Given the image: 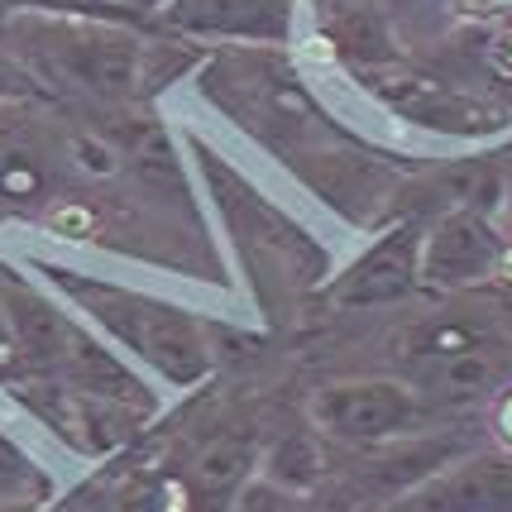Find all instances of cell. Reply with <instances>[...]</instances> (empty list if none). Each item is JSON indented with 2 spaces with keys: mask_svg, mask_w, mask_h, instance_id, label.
I'll return each mask as SVG.
<instances>
[{
  "mask_svg": "<svg viewBox=\"0 0 512 512\" xmlns=\"http://www.w3.org/2000/svg\"><path fill=\"white\" fill-rule=\"evenodd\" d=\"M508 379V359H503V345H479V350H460V355L446 359H426V364H412V388L426 398V407H469V402L489 398L498 383Z\"/></svg>",
  "mask_w": 512,
  "mask_h": 512,
  "instance_id": "11",
  "label": "cell"
},
{
  "mask_svg": "<svg viewBox=\"0 0 512 512\" xmlns=\"http://www.w3.org/2000/svg\"><path fill=\"white\" fill-rule=\"evenodd\" d=\"M24 374V350H20V335H15V321H10V307L0 297V379H15Z\"/></svg>",
  "mask_w": 512,
  "mask_h": 512,
  "instance_id": "19",
  "label": "cell"
},
{
  "mask_svg": "<svg viewBox=\"0 0 512 512\" xmlns=\"http://www.w3.org/2000/svg\"><path fill=\"white\" fill-rule=\"evenodd\" d=\"M374 91L393 115L436 134H493L498 125H508V115L498 106H484L465 91H450L441 82H431V77H417V72L374 77Z\"/></svg>",
  "mask_w": 512,
  "mask_h": 512,
  "instance_id": "6",
  "label": "cell"
},
{
  "mask_svg": "<svg viewBox=\"0 0 512 512\" xmlns=\"http://www.w3.org/2000/svg\"><path fill=\"white\" fill-rule=\"evenodd\" d=\"M163 20L187 39L283 44L292 34V0H168Z\"/></svg>",
  "mask_w": 512,
  "mask_h": 512,
  "instance_id": "8",
  "label": "cell"
},
{
  "mask_svg": "<svg viewBox=\"0 0 512 512\" xmlns=\"http://www.w3.org/2000/svg\"><path fill=\"white\" fill-rule=\"evenodd\" d=\"M417 283H422V230L398 225L335 283V302L340 307H388V302H402Z\"/></svg>",
  "mask_w": 512,
  "mask_h": 512,
  "instance_id": "9",
  "label": "cell"
},
{
  "mask_svg": "<svg viewBox=\"0 0 512 512\" xmlns=\"http://www.w3.org/2000/svg\"><path fill=\"white\" fill-rule=\"evenodd\" d=\"M335 44L345 58H355V63H388L393 58V48H388V34H383L379 15L369 10V5H355L345 20H335Z\"/></svg>",
  "mask_w": 512,
  "mask_h": 512,
  "instance_id": "16",
  "label": "cell"
},
{
  "mask_svg": "<svg viewBox=\"0 0 512 512\" xmlns=\"http://www.w3.org/2000/svg\"><path fill=\"white\" fill-rule=\"evenodd\" d=\"M426 417V398L407 379H345L312 398V426L345 446H383L412 436Z\"/></svg>",
  "mask_w": 512,
  "mask_h": 512,
  "instance_id": "3",
  "label": "cell"
},
{
  "mask_svg": "<svg viewBox=\"0 0 512 512\" xmlns=\"http://www.w3.org/2000/svg\"><path fill=\"white\" fill-rule=\"evenodd\" d=\"M469 5H479V10H498V5H512V0H469Z\"/></svg>",
  "mask_w": 512,
  "mask_h": 512,
  "instance_id": "24",
  "label": "cell"
},
{
  "mask_svg": "<svg viewBox=\"0 0 512 512\" xmlns=\"http://www.w3.org/2000/svg\"><path fill=\"white\" fill-rule=\"evenodd\" d=\"M493 67H498L503 77H512V29H503V34L493 39Z\"/></svg>",
  "mask_w": 512,
  "mask_h": 512,
  "instance_id": "21",
  "label": "cell"
},
{
  "mask_svg": "<svg viewBox=\"0 0 512 512\" xmlns=\"http://www.w3.org/2000/svg\"><path fill=\"white\" fill-rule=\"evenodd\" d=\"M393 512H512V446L465 450Z\"/></svg>",
  "mask_w": 512,
  "mask_h": 512,
  "instance_id": "5",
  "label": "cell"
},
{
  "mask_svg": "<svg viewBox=\"0 0 512 512\" xmlns=\"http://www.w3.org/2000/svg\"><path fill=\"white\" fill-rule=\"evenodd\" d=\"M498 436L512 446V393L503 398V407H498Z\"/></svg>",
  "mask_w": 512,
  "mask_h": 512,
  "instance_id": "23",
  "label": "cell"
},
{
  "mask_svg": "<svg viewBox=\"0 0 512 512\" xmlns=\"http://www.w3.org/2000/svg\"><path fill=\"white\" fill-rule=\"evenodd\" d=\"M63 283L87 302L91 316H96L120 345H130L139 359H149L173 388H192L197 379H206L211 350H206V340H201L192 316H182L178 307H163V302H149V297H130V292L101 288V283H91V288L77 283V278H63Z\"/></svg>",
  "mask_w": 512,
  "mask_h": 512,
  "instance_id": "1",
  "label": "cell"
},
{
  "mask_svg": "<svg viewBox=\"0 0 512 512\" xmlns=\"http://www.w3.org/2000/svg\"><path fill=\"white\" fill-rule=\"evenodd\" d=\"M72 154H77V163H82L87 173H115V154L106 144H96V139H77Z\"/></svg>",
  "mask_w": 512,
  "mask_h": 512,
  "instance_id": "20",
  "label": "cell"
},
{
  "mask_svg": "<svg viewBox=\"0 0 512 512\" xmlns=\"http://www.w3.org/2000/svg\"><path fill=\"white\" fill-rule=\"evenodd\" d=\"M44 474L29 465V455H24L10 436H0V508L15 512L20 503H34V498H44Z\"/></svg>",
  "mask_w": 512,
  "mask_h": 512,
  "instance_id": "17",
  "label": "cell"
},
{
  "mask_svg": "<svg viewBox=\"0 0 512 512\" xmlns=\"http://www.w3.org/2000/svg\"><path fill=\"white\" fill-rule=\"evenodd\" d=\"M5 307H10V321H15V335H20L24 350V374H58L63 369V350H67V321L53 297H44L29 283H15V288H0Z\"/></svg>",
  "mask_w": 512,
  "mask_h": 512,
  "instance_id": "12",
  "label": "cell"
},
{
  "mask_svg": "<svg viewBox=\"0 0 512 512\" xmlns=\"http://www.w3.org/2000/svg\"><path fill=\"white\" fill-rule=\"evenodd\" d=\"M259 474L273 479L278 489L288 493H307L321 484V474H326V450H321V431H292L283 436L278 446L268 450L264 460H259Z\"/></svg>",
  "mask_w": 512,
  "mask_h": 512,
  "instance_id": "14",
  "label": "cell"
},
{
  "mask_svg": "<svg viewBox=\"0 0 512 512\" xmlns=\"http://www.w3.org/2000/svg\"><path fill=\"white\" fill-rule=\"evenodd\" d=\"M465 450H474V446H469L460 431H441V436H417L412 431V436L374 446V460L355 469V484L369 498H379V503H402L407 493H417L431 474H441Z\"/></svg>",
  "mask_w": 512,
  "mask_h": 512,
  "instance_id": "7",
  "label": "cell"
},
{
  "mask_svg": "<svg viewBox=\"0 0 512 512\" xmlns=\"http://www.w3.org/2000/svg\"><path fill=\"white\" fill-rule=\"evenodd\" d=\"M58 374H63L67 388H77L82 398L125 407L130 417H149V412H154V398H149L144 379H139L115 350H106L101 340H91L82 326L67 331V350H63V369H58Z\"/></svg>",
  "mask_w": 512,
  "mask_h": 512,
  "instance_id": "10",
  "label": "cell"
},
{
  "mask_svg": "<svg viewBox=\"0 0 512 512\" xmlns=\"http://www.w3.org/2000/svg\"><path fill=\"white\" fill-rule=\"evenodd\" d=\"M20 39L29 53L58 72L63 82L91 91L101 101H120L144 77V48L125 29L87 20H20Z\"/></svg>",
  "mask_w": 512,
  "mask_h": 512,
  "instance_id": "2",
  "label": "cell"
},
{
  "mask_svg": "<svg viewBox=\"0 0 512 512\" xmlns=\"http://www.w3.org/2000/svg\"><path fill=\"white\" fill-rule=\"evenodd\" d=\"M230 512H292V493L278 489L273 479H245L235 498H230Z\"/></svg>",
  "mask_w": 512,
  "mask_h": 512,
  "instance_id": "18",
  "label": "cell"
},
{
  "mask_svg": "<svg viewBox=\"0 0 512 512\" xmlns=\"http://www.w3.org/2000/svg\"><path fill=\"white\" fill-rule=\"evenodd\" d=\"M479 345H493L489 326H469V321H422V326H412V331L402 335V359H407V369H412V364L460 355V350H479Z\"/></svg>",
  "mask_w": 512,
  "mask_h": 512,
  "instance_id": "15",
  "label": "cell"
},
{
  "mask_svg": "<svg viewBox=\"0 0 512 512\" xmlns=\"http://www.w3.org/2000/svg\"><path fill=\"white\" fill-rule=\"evenodd\" d=\"M0 187H5V192H34V187H39V178H34V173H15V168H10V173H0Z\"/></svg>",
  "mask_w": 512,
  "mask_h": 512,
  "instance_id": "22",
  "label": "cell"
},
{
  "mask_svg": "<svg viewBox=\"0 0 512 512\" xmlns=\"http://www.w3.org/2000/svg\"><path fill=\"white\" fill-rule=\"evenodd\" d=\"M503 235L493 225L489 206L460 201L422 235V283L431 288H474L503 264Z\"/></svg>",
  "mask_w": 512,
  "mask_h": 512,
  "instance_id": "4",
  "label": "cell"
},
{
  "mask_svg": "<svg viewBox=\"0 0 512 512\" xmlns=\"http://www.w3.org/2000/svg\"><path fill=\"white\" fill-rule=\"evenodd\" d=\"M259 460L264 455H259L254 431L249 426H230L221 436H211L201 446V455L192 460V493H197L201 503L206 498H235V489L259 469Z\"/></svg>",
  "mask_w": 512,
  "mask_h": 512,
  "instance_id": "13",
  "label": "cell"
}]
</instances>
